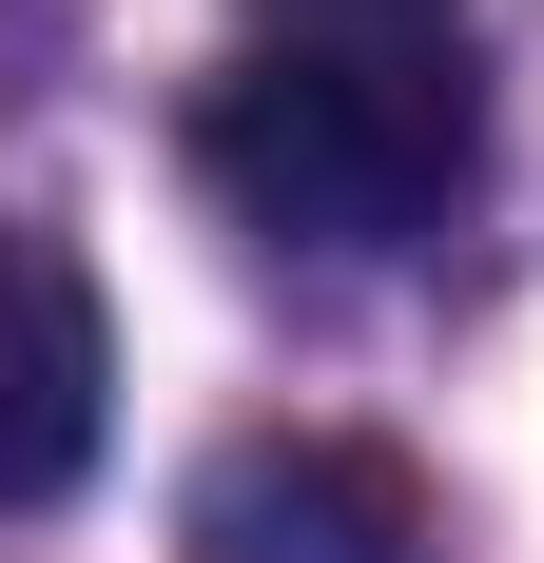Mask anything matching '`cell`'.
Listing matches in <instances>:
<instances>
[{
    "instance_id": "2",
    "label": "cell",
    "mask_w": 544,
    "mask_h": 563,
    "mask_svg": "<svg viewBox=\"0 0 544 563\" xmlns=\"http://www.w3.org/2000/svg\"><path fill=\"white\" fill-rule=\"evenodd\" d=\"M98 389H117L98 273H78L40 214H0V506H58V486L98 466Z\"/></svg>"
},
{
    "instance_id": "1",
    "label": "cell",
    "mask_w": 544,
    "mask_h": 563,
    "mask_svg": "<svg viewBox=\"0 0 544 563\" xmlns=\"http://www.w3.org/2000/svg\"><path fill=\"white\" fill-rule=\"evenodd\" d=\"M195 175L272 253H428L487 195V78H467V40L292 20L195 98Z\"/></svg>"
},
{
    "instance_id": "4",
    "label": "cell",
    "mask_w": 544,
    "mask_h": 563,
    "mask_svg": "<svg viewBox=\"0 0 544 563\" xmlns=\"http://www.w3.org/2000/svg\"><path fill=\"white\" fill-rule=\"evenodd\" d=\"M292 20H389V40H428L447 0H292Z\"/></svg>"
},
{
    "instance_id": "3",
    "label": "cell",
    "mask_w": 544,
    "mask_h": 563,
    "mask_svg": "<svg viewBox=\"0 0 544 563\" xmlns=\"http://www.w3.org/2000/svg\"><path fill=\"white\" fill-rule=\"evenodd\" d=\"M195 544L215 563H428V486L350 428H292V448H233L195 486Z\"/></svg>"
}]
</instances>
